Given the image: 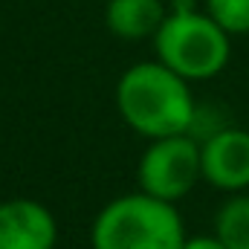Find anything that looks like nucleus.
I'll return each mask as SVG.
<instances>
[{"instance_id":"6e6552de","label":"nucleus","mask_w":249,"mask_h":249,"mask_svg":"<svg viewBox=\"0 0 249 249\" xmlns=\"http://www.w3.org/2000/svg\"><path fill=\"white\" fill-rule=\"evenodd\" d=\"M214 235L226 249H249V194H235L217 209Z\"/></svg>"},{"instance_id":"20e7f679","label":"nucleus","mask_w":249,"mask_h":249,"mask_svg":"<svg viewBox=\"0 0 249 249\" xmlns=\"http://www.w3.org/2000/svg\"><path fill=\"white\" fill-rule=\"evenodd\" d=\"M139 191L160 197L165 203L183 200L203 180L200 171V142L188 133L151 139L139 165H136Z\"/></svg>"},{"instance_id":"f257e3e1","label":"nucleus","mask_w":249,"mask_h":249,"mask_svg":"<svg viewBox=\"0 0 249 249\" xmlns=\"http://www.w3.org/2000/svg\"><path fill=\"white\" fill-rule=\"evenodd\" d=\"M194 105L188 81L162 61L133 64L116 84V107L124 124L148 139L188 133Z\"/></svg>"},{"instance_id":"39448f33","label":"nucleus","mask_w":249,"mask_h":249,"mask_svg":"<svg viewBox=\"0 0 249 249\" xmlns=\"http://www.w3.org/2000/svg\"><path fill=\"white\" fill-rule=\"evenodd\" d=\"M200 171L220 191L241 194L249 188V130L229 124L200 142Z\"/></svg>"},{"instance_id":"9d476101","label":"nucleus","mask_w":249,"mask_h":249,"mask_svg":"<svg viewBox=\"0 0 249 249\" xmlns=\"http://www.w3.org/2000/svg\"><path fill=\"white\" fill-rule=\"evenodd\" d=\"M183 249H226L220 244L217 235H197V238H186Z\"/></svg>"},{"instance_id":"f03ea898","label":"nucleus","mask_w":249,"mask_h":249,"mask_svg":"<svg viewBox=\"0 0 249 249\" xmlns=\"http://www.w3.org/2000/svg\"><path fill=\"white\" fill-rule=\"evenodd\" d=\"M90 244L93 249H183L186 226L174 203L133 191L102 206Z\"/></svg>"},{"instance_id":"7ed1b4c3","label":"nucleus","mask_w":249,"mask_h":249,"mask_svg":"<svg viewBox=\"0 0 249 249\" xmlns=\"http://www.w3.org/2000/svg\"><path fill=\"white\" fill-rule=\"evenodd\" d=\"M154 47L160 61L186 81L212 78L229 61V32L197 9L165 15L154 35Z\"/></svg>"},{"instance_id":"0eeeda50","label":"nucleus","mask_w":249,"mask_h":249,"mask_svg":"<svg viewBox=\"0 0 249 249\" xmlns=\"http://www.w3.org/2000/svg\"><path fill=\"white\" fill-rule=\"evenodd\" d=\"M162 20H165L162 0H107V6H105L107 29L124 41H139V38L157 35Z\"/></svg>"},{"instance_id":"423d86ee","label":"nucleus","mask_w":249,"mask_h":249,"mask_svg":"<svg viewBox=\"0 0 249 249\" xmlns=\"http://www.w3.org/2000/svg\"><path fill=\"white\" fill-rule=\"evenodd\" d=\"M58 223L32 197L0 200V249H55Z\"/></svg>"},{"instance_id":"1a4fd4ad","label":"nucleus","mask_w":249,"mask_h":249,"mask_svg":"<svg viewBox=\"0 0 249 249\" xmlns=\"http://www.w3.org/2000/svg\"><path fill=\"white\" fill-rule=\"evenodd\" d=\"M206 15L229 35L249 32V0H206Z\"/></svg>"}]
</instances>
